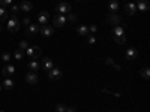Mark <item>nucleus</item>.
<instances>
[{"instance_id":"obj_26","label":"nucleus","mask_w":150,"mask_h":112,"mask_svg":"<svg viewBox=\"0 0 150 112\" xmlns=\"http://www.w3.org/2000/svg\"><path fill=\"white\" fill-rule=\"evenodd\" d=\"M65 111H66V105H63V103H59L56 106V112H65Z\"/></svg>"},{"instance_id":"obj_35","label":"nucleus","mask_w":150,"mask_h":112,"mask_svg":"<svg viewBox=\"0 0 150 112\" xmlns=\"http://www.w3.org/2000/svg\"><path fill=\"white\" fill-rule=\"evenodd\" d=\"M96 30H98V27H96V26H93V24H92V26L89 27V33H95Z\"/></svg>"},{"instance_id":"obj_19","label":"nucleus","mask_w":150,"mask_h":112,"mask_svg":"<svg viewBox=\"0 0 150 112\" xmlns=\"http://www.w3.org/2000/svg\"><path fill=\"white\" fill-rule=\"evenodd\" d=\"M14 81H12L11 78H5V81H3V88H6V90H12L14 88Z\"/></svg>"},{"instance_id":"obj_39","label":"nucleus","mask_w":150,"mask_h":112,"mask_svg":"<svg viewBox=\"0 0 150 112\" xmlns=\"http://www.w3.org/2000/svg\"><path fill=\"white\" fill-rule=\"evenodd\" d=\"M0 29H2V27H0Z\"/></svg>"},{"instance_id":"obj_27","label":"nucleus","mask_w":150,"mask_h":112,"mask_svg":"<svg viewBox=\"0 0 150 112\" xmlns=\"http://www.w3.org/2000/svg\"><path fill=\"white\" fill-rule=\"evenodd\" d=\"M12 5V0H0V6L2 8H6V6H11Z\"/></svg>"},{"instance_id":"obj_12","label":"nucleus","mask_w":150,"mask_h":112,"mask_svg":"<svg viewBox=\"0 0 150 112\" xmlns=\"http://www.w3.org/2000/svg\"><path fill=\"white\" fill-rule=\"evenodd\" d=\"M42 67L48 72V70H51L54 67V63H53V60L51 58H48V57H44L42 58Z\"/></svg>"},{"instance_id":"obj_33","label":"nucleus","mask_w":150,"mask_h":112,"mask_svg":"<svg viewBox=\"0 0 150 112\" xmlns=\"http://www.w3.org/2000/svg\"><path fill=\"white\" fill-rule=\"evenodd\" d=\"M87 42H89V43H92V45H93V43L96 42V37H95L93 34H90V36H89V39H87Z\"/></svg>"},{"instance_id":"obj_3","label":"nucleus","mask_w":150,"mask_h":112,"mask_svg":"<svg viewBox=\"0 0 150 112\" xmlns=\"http://www.w3.org/2000/svg\"><path fill=\"white\" fill-rule=\"evenodd\" d=\"M8 30L12 32V33H17L20 30V20L15 15H12V18H9V21H8Z\"/></svg>"},{"instance_id":"obj_13","label":"nucleus","mask_w":150,"mask_h":112,"mask_svg":"<svg viewBox=\"0 0 150 112\" xmlns=\"http://www.w3.org/2000/svg\"><path fill=\"white\" fill-rule=\"evenodd\" d=\"M39 29H41V26L39 24H30V26H27V34H30V36H33V34H36V33H39Z\"/></svg>"},{"instance_id":"obj_5","label":"nucleus","mask_w":150,"mask_h":112,"mask_svg":"<svg viewBox=\"0 0 150 112\" xmlns=\"http://www.w3.org/2000/svg\"><path fill=\"white\" fill-rule=\"evenodd\" d=\"M107 22L111 24V26H114V27L116 26H122V17L117 15V14H111V15H108Z\"/></svg>"},{"instance_id":"obj_11","label":"nucleus","mask_w":150,"mask_h":112,"mask_svg":"<svg viewBox=\"0 0 150 112\" xmlns=\"http://www.w3.org/2000/svg\"><path fill=\"white\" fill-rule=\"evenodd\" d=\"M48 20H50V14H48V12H45V10L39 12V15H38V21H39L41 26L47 24V22H48Z\"/></svg>"},{"instance_id":"obj_36","label":"nucleus","mask_w":150,"mask_h":112,"mask_svg":"<svg viewBox=\"0 0 150 112\" xmlns=\"http://www.w3.org/2000/svg\"><path fill=\"white\" fill-rule=\"evenodd\" d=\"M2 88H3V85H2V84H0V91H2Z\"/></svg>"},{"instance_id":"obj_22","label":"nucleus","mask_w":150,"mask_h":112,"mask_svg":"<svg viewBox=\"0 0 150 112\" xmlns=\"http://www.w3.org/2000/svg\"><path fill=\"white\" fill-rule=\"evenodd\" d=\"M39 67H41V66H39V63H38L36 60H32L30 63H29V69H32V72H36Z\"/></svg>"},{"instance_id":"obj_28","label":"nucleus","mask_w":150,"mask_h":112,"mask_svg":"<svg viewBox=\"0 0 150 112\" xmlns=\"http://www.w3.org/2000/svg\"><path fill=\"white\" fill-rule=\"evenodd\" d=\"M66 21H69V22H75V21H77V17H75L74 14H71V12H69L68 17H66Z\"/></svg>"},{"instance_id":"obj_21","label":"nucleus","mask_w":150,"mask_h":112,"mask_svg":"<svg viewBox=\"0 0 150 112\" xmlns=\"http://www.w3.org/2000/svg\"><path fill=\"white\" fill-rule=\"evenodd\" d=\"M140 75H141L144 79H149V78H150V69H149V67H143V69L140 70Z\"/></svg>"},{"instance_id":"obj_10","label":"nucleus","mask_w":150,"mask_h":112,"mask_svg":"<svg viewBox=\"0 0 150 112\" xmlns=\"http://www.w3.org/2000/svg\"><path fill=\"white\" fill-rule=\"evenodd\" d=\"M14 73H15V67L12 66V64H8V66H5L2 69V75H3L5 78H11Z\"/></svg>"},{"instance_id":"obj_8","label":"nucleus","mask_w":150,"mask_h":112,"mask_svg":"<svg viewBox=\"0 0 150 112\" xmlns=\"http://www.w3.org/2000/svg\"><path fill=\"white\" fill-rule=\"evenodd\" d=\"M39 33L42 36H45V37H50V36H53V33H54V27L48 26V24H44V26H41V29H39Z\"/></svg>"},{"instance_id":"obj_16","label":"nucleus","mask_w":150,"mask_h":112,"mask_svg":"<svg viewBox=\"0 0 150 112\" xmlns=\"http://www.w3.org/2000/svg\"><path fill=\"white\" fill-rule=\"evenodd\" d=\"M137 9H140L141 12L149 10V2H147V0H138V5H137Z\"/></svg>"},{"instance_id":"obj_6","label":"nucleus","mask_w":150,"mask_h":112,"mask_svg":"<svg viewBox=\"0 0 150 112\" xmlns=\"http://www.w3.org/2000/svg\"><path fill=\"white\" fill-rule=\"evenodd\" d=\"M48 78L51 81H59L62 79V70L59 67H53L51 70H48Z\"/></svg>"},{"instance_id":"obj_18","label":"nucleus","mask_w":150,"mask_h":112,"mask_svg":"<svg viewBox=\"0 0 150 112\" xmlns=\"http://www.w3.org/2000/svg\"><path fill=\"white\" fill-rule=\"evenodd\" d=\"M117 9H119V2L117 0H110V12L111 14H117Z\"/></svg>"},{"instance_id":"obj_29","label":"nucleus","mask_w":150,"mask_h":112,"mask_svg":"<svg viewBox=\"0 0 150 112\" xmlns=\"http://www.w3.org/2000/svg\"><path fill=\"white\" fill-rule=\"evenodd\" d=\"M27 48H29V43H27L26 41H21V42H20V49H23V51H26Z\"/></svg>"},{"instance_id":"obj_37","label":"nucleus","mask_w":150,"mask_h":112,"mask_svg":"<svg viewBox=\"0 0 150 112\" xmlns=\"http://www.w3.org/2000/svg\"><path fill=\"white\" fill-rule=\"evenodd\" d=\"M77 2H81V0H77Z\"/></svg>"},{"instance_id":"obj_15","label":"nucleus","mask_w":150,"mask_h":112,"mask_svg":"<svg viewBox=\"0 0 150 112\" xmlns=\"http://www.w3.org/2000/svg\"><path fill=\"white\" fill-rule=\"evenodd\" d=\"M138 57V51H137L135 48H128L126 49V58L128 60H135Z\"/></svg>"},{"instance_id":"obj_2","label":"nucleus","mask_w":150,"mask_h":112,"mask_svg":"<svg viewBox=\"0 0 150 112\" xmlns=\"http://www.w3.org/2000/svg\"><path fill=\"white\" fill-rule=\"evenodd\" d=\"M26 52H27V55H29L32 60H38V58L42 55V49H41L39 46H29V48L26 49Z\"/></svg>"},{"instance_id":"obj_24","label":"nucleus","mask_w":150,"mask_h":112,"mask_svg":"<svg viewBox=\"0 0 150 112\" xmlns=\"http://www.w3.org/2000/svg\"><path fill=\"white\" fill-rule=\"evenodd\" d=\"M9 10H11V14H12V15H15V17H17V14L20 12V8H18V5H14V3H12V5L9 6Z\"/></svg>"},{"instance_id":"obj_1","label":"nucleus","mask_w":150,"mask_h":112,"mask_svg":"<svg viewBox=\"0 0 150 112\" xmlns=\"http://www.w3.org/2000/svg\"><path fill=\"white\" fill-rule=\"evenodd\" d=\"M112 37L119 45H123L126 42V34H125V29L122 26H116L114 30H112Z\"/></svg>"},{"instance_id":"obj_20","label":"nucleus","mask_w":150,"mask_h":112,"mask_svg":"<svg viewBox=\"0 0 150 112\" xmlns=\"http://www.w3.org/2000/svg\"><path fill=\"white\" fill-rule=\"evenodd\" d=\"M77 32H78L80 36H87V34H89V27L84 26V24H81V26H78Z\"/></svg>"},{"instance_id":"obj_30","label":"nucleus","mask_w":150,"mask_h":112,"mask_svg":"<svg viewBox=\"0 0 150 112\" xmlns=\"http://www.w3.org/2000/svg\"><path fill=\"white\" fill-rule=\"evenodd\" d=\"M11 58H12V57H11V54H8V52H5V54L2 55V60H3V61H6V63H9Z\"/></svg>"},{"instance_id":"obj_7","label":"nucleus","mask_w":150,"mask_h":112,"mask_svg":"<svg viewBox=\"0 0 150 112\" xmlns=\"http://www.w3.org/2000/svg\"><path fill=\"white\" fill-rule=\"evenodd\" d=\"M71 5L69 3H66V2H60L59 5H57V12L59 14H62V15H65V14H69L71 12Z\"/></svg>"},{"instance_id":"obj_38","label":"nucleus","mask_w":150,"mask_h":112,"mask_svg":"<svg viewBox=\"0 0 150 112\" xmlns=\"http://www.w3.org/2000/svg\"><path fill=\"white\" fill-rule=\"evenodd\" d=\"M0 112H5V111H0Z\"/></svg>"},{"instance_id":"obj_4","label":"nucleus","mask_w":150,"mask_h":112,"mask_svg":"<svg viewBox=\"0 0 150 112\" xmlns=\"http://www.w3.org/2000/svg\"><path fill=\"white\" fill-rule=\"evenodd\" d=\"M53 24H54V27H63L66 24V17L62 14H56L53 17Z\"/></svg>"},{"instance_id":"obj_23","label":"nucleus","mask_w":150,"mask_h":112,"mask_svg":"<svg viewBox=\"0 0 150 112\" xmlns=\"http://www.w3.org/2000/svg\"><path fill=\"white\" fill-rule=\"evenodd\" d=\"M6 20H8V12L5 8L0 6V21H6Z\"/></svg>"},{"instance_id":"obj_32","label":"nucleus","mask_w":150,"mask_h":112,"mask_svg":"<svg viewBox=\"0 0 150 112\" xmlns=\"http://www.w3.org/2000/svg\"><path fill=\"white\" fill-rule=\"evenodd\" d=\"M21 22L24 24V26H30V24H32V20H30L29 17H26L24 20H21Z\"/></svg>"},{"instance_id":"obj_14","label":"nucleus","mask_w":150,"mask_h":112,"mask_svg":"<svg viewBox=\"0 0 150 112\" xmlns=\"http://www.w3.org/2000/svg\"><path fill=\"white\" fill-rule=\"evenodd\" d=\"M18 8H20L23 12H30V10L33 9V5H32L30 2H27V0H24V2H21V3L18 5Z\"/></svg>"},{"instance_id":"obj_31","label":"nucleus","mask_w":150,"mask_h":112,"mask_svg":"<svg viewBox=\"0 0 150 112\" xmlns=\"http://www.w3.org/2000/svg\"><path fill=\"white\" fill-rule=\"evenodd\" d=\"M105 64H108V66H114L116 63H114V60H112L111 57H108V58H105Z\"/></svg>"},{"instance_id":"obj_9","label":"nucleus","mask_w":150,"mask_h":112,"mask_svg":"<svg viewBox=\"0 0 150 112\" xmlns=\"http://www.w3.org/2000/svg\"><path fill=\"white\" fill-rule=\"evenodd\" d=\"M38 81H39V78H38L36 72H29V73L26 75V82H27V84L35 85V84H38Z\"/></svg>"},{"instance_id":"obj_34","label":"nucleus","mask_w":150,"mask_h":112,"mask_svg":"<svg viewBox=\"0 0 150 112\" xmlns=\"http://www.w3.org/2000/svg\"><path fill=\"white\" fill-rule=\"evenodd\" d=\"M65 112H77V109H75L74 106H66V111Z\"/></svg>"},{"instance_id":"obj_17","label":"nucleus","mask_w":150,"mask_h":112,"mask_svg":"<svg viewBox=\"0 0 150 112\" xmlns=\"http://www.w3.org/2000/svg\"><path fill=\"white\" fill-rule=\"evenodd\" d=\"M125 9H126V14L128 15H134L137 12V5L135 3H128L126 6H125Z\"/></svg>"},{"instance_id":"obj_25","label":"nucleus","mask_w":150,"mask_h":112,"mask_svg":"<svg viewBox=\"0 0 150 112\" xmlns=\"http://www.w3.org/2000/svg\"><path fill=\"white\" fill-rule=\"evenodd\" d=\"M23 55H24V51H23V49H17V51H15V54H14V58H17V60H21V58H23Z\"/></svg>"}]
</instances>
